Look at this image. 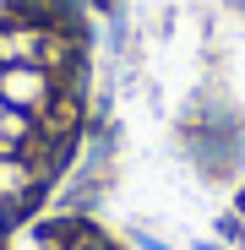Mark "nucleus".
Instances as JSON below:
<instances>
[{
	"mask_svg": "<svg viewBox=\"0 0 245 250\" xmlns=\"http://www.w3.org/2000/svg\"><path fill=\"white\" fill-rule=\"evenodd\" d=\"M240 207H245V190H240Z\"/></svg>",
	"mask_w": 245,
	"mask_h": 250,
	"instance_id": "f257e3e1",
	"label": "nucleus"
}]
</instances>
